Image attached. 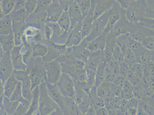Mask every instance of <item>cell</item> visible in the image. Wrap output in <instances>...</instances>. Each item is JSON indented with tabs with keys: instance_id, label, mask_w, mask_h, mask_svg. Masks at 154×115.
Wrapping results in <instances>:
<instances>
[{
	"instance_id": "obj_1",
	"label": "cell",
	"mask_w": 154,
	"mask_h": 115,
	"mask_svg": "<svg viewBox=\"0 0 154 115\" xmlns=\"http://www.w3.org/2000/svg\"><path fill=\"white\" fill-rule=\"evenodd\" d=\"M42 57L33 58L27 66V71L31 82V90L39 86L43 82H47V72Z\"/></svg>"
},
{
	"instance_id": "obj_2",
	"label": "cell",
	"mask_w": 154,
	"mask_h": 115,
	"mask_svg": "<svg viewBox=\"0 0 154 115\" xmlns=\"http://www.w3.org/2000/svg\"><path fill=\"white\" fill-rule=\"evenodd\" d=\"M47 82H43L39 86V111L40 115H49L59 108L57 103L49 96Z\"/></svg>"
},
{
	"instance_id": "obj_3",
	"label": "cell",
	"mask_w": 154,
	"mask_h": 115,
	"mask_svg": "<svg viewBox=\"0 0 154 115\" xmlns=\"http://www.w3.org/2000/svg\"><path fill=\"white\" fill-rule=\"evenodd\" d=\"M110 9L106 11L103 15L93 21L90 34L84 39L88 44L97 38L104 32L108 23Z\"/></svg>"
},
{
	"instance_id": "obj_4",
	"label": "cell",
	"mask_w": 154,
	"mask_h": 115,
	"mask_svg": "<svg viewBox=\"0 0 154 115\" xmlns=\"http://www.w3.org/2000/svg\"><path fill=\"white\" fill-rule=\"evenodd\" d=\"M146 5L145 1H131L128 8L125 11L126 18L132 23L139 22L144 18Z\"/></svg>"
},
{
	"instance_id": "obj_5",
	"label": "cell",
	"mask_w": 154,
	"mask_h": 115,
	"mask_svg": "<svg viewBox=\"0 0 154 115\" xmlns=\"http://www.w3.org/2000/svg\"><path fill=\"white\" fill-rule=\"evenodd\" d=\"M57 85L60 92L64 97L74 99L75 95V87L73 80L70 76L62 73Z\"/></svg>"
},
{
	"instance_id": "obj_6",
	"label": "cell",
	"mask_w": 154,
	"mask_h": 115,
	"mask_svg": "<svg viewBox=\"0 0 154 115\" xmlns=\"http://www.w3.org/2000/svg\"><path fill=\"white\" fill-rule=\"evenodd\" d=\"M1 81L4 83L12 75L14 69L11 59V53L4 52L1 48Z\"/></svg>"
},
{
	"instance_id": "obj_7",
	"label": "cell",
	"mask_w": 154,
	"mask_h": 115,
	"mask_svg": "<svg viewBox=\"0 0 154 115\" xmlns=\"http://www.w3.org/2000/svg\"><path fill=\"white\" fill-rule=\"evenodd\" d=\"M44 64L47 72L48 82L57 84L62 74L61 64L57 60L44 63Z\"/></svg>"
},
{
	"instance_id": "obj_8",
	"label": "cell",
	"mask_w": 154,
	"mask_h": 115,
	"mask_svg": "<svg viewBox=\"0 0 154 115\" xmlns=\"http://www.w3.org/2000/svg\"><path fill=\"white\" fill-rule=\"evenodd\" d=\"M45 45L47 46L48 51L46 55L42 58L44 63L50 62L57 59L66 51V45L56 44L52 41H47Z\"/></svg>"
},
{
	"instance_id": "obj_9",
	"label": "cell",
	"mask_w": 154,
	"mask_h": 115,
	"mask_svg": "<svg viewBox=\"0 0 154 115\" xmlns=\"http://www.w3.org/2000/svg\"><path fill=\"white\" fill-rule=\"evenodd\" d=\"M115 1L93 0L91 1V5L89 13L94 19L98 18L106 11L111 9Z\"/></svg>"
},
{
	"instance_id": "obj_10",
	"label": "cell",
	"mask_w": 154,
	"mask_h": 115,
	"mask_svg": "<svg viewBox=\"0 0 154 115\" xmlns=\"http://www.w3.org/2000/svg\"><path fill=\"white\" fill-rule=\"evenodd\" d=\"M47 14L45 12H33L28 16L25 20L26 27L32 26L40 31L44 30L46 25Z\"/></svg>"
},
{
	"instance_id": "obj_11",
	"label": "cell",
	"mask_w": 154,
	"mask_h": 115,
	"mask_svg": "<svg viewBox=\"0 0 154 115\" xmlns=\"http://www.w3.org/2000/svg\"><path fill=\"white\" fill-rule=\"evenodd\" d=\"M88 45L83 39L79 45L67 48V50L71 55L86 64L91 54L88 49Z\"/></svg>"
},
{
	"instance_id": "obj_12",
	"label": "cell",
	"mask_w": 154,
	"mask_h": 115,
	"mask_svg": "<svg viewBox=\"0 0 154 115\" xmlns=\"http://www.w3.org/2000/svg\"><path fill=\"white\" fill-rule=\"evenodd\" d=\"M46 23L52 30V41L56 44L66 45L68 40L69 32L63 30L57 22H47Z\"/></svg>"
},
{
	"instance_id": "obj_13",
	"label": "cell",
	"mask_w": 154,
	"mask_h": 115,
	"mask_svg": "<svg viewBox=\"0 0 154 115\" xmlns=\"http://www.w3.org/2000/svg\"><path fill=\"white\" fill-rule=\"evenodd\" d=\"M134 23L130 22L126 17L121 18L113 26L112 32L116 37L127 34H130L134 27Z\"/></svg>"
},
{
	"instance_id": "obj_14",
	"label": "cell",
	"mask_w": 154,
	"mask_h": 115,
	"mask_svg": "<svg viewBox=\"0 0 154 115\" xmlns=\"http://www.w3.org/2000/svg\"><path fill=\"white\" fill-rule=\"evenodd\" d=\"M64 11L59 1H52V2L48 7L46 10L47 14L46 23L58 22Z\"/></svg>"
},
{
	"instance_id": "obj_15",
	"label": "cell",
	"mask_w": 154,
	"mask_h": 115,
	"mask_svg": "<svg viewBox=\"0 0 154 115\" xmlns=\"http://www.w3.org/2000/svg\"><path fill=\"white\" fill-rule=\"evenodd\" d=\"M68 11L70 19V30L77 25L82 24L84 18L79 6L75 1L71 4Z\"/></svg>"
},
{
	"instance_id": "obj_16",
	"label": "cell",
	"mask_w": 154,
	"mask_h": 115,
	"mask_svg": "<svg viewBox=\"0 0 154 115\" xmlns=\"http://www.w3.org/2000/svg\"><path fill=\"white\" fill-rule=\"evenodd\" d=\"M111 31L107 29L98 37L92 41L88 45V49L91 53L101 52H104L106 47V37L108 33Z\"/></svg>"
},
{
	"instance_id": "obj_17",
	"label": "cell",
	"mask_w": 154,
	"mask_h": 115,
	"mask_svg": "<svg viewBox=\"0 0 154 115\" xmlns=\"http://www.w3.org/2000/svg\"><path fill=\"white\" fill-rule=\"evenodd\" d=\"M125 17V12L118 1H116L110 9V17L107 26L112 29L114 24L121 18Z\"/></svg>"
},
{
	"instance_id": "obj_18",
	"label": "cell",
	"mask_w": 154,
	"mask_h": 115,
	"mask_svg": "<svg viewBox=\"0 0 154 115\" xmlns=\"http://www.w3.org/2000/svg\"><path fill=\"white\" fill-rule=\"evenodd\" d=\"M21 48V45L15 46L10 53L14 70L26 71L27 68V66L23 62L22 54L20 51Z\"/></svg>"
},
{
	"instance_id": "obj_19",
	"label": "cell",
	"mask_w": 154,
	"mask_h": 115,
	"mask_svg": "<svg viewBox=\"0 0 154 115\" xmlns=\"http://www.w3.org/2000/svg\"><path fill=\"white\" fill-rule=\"evenodd\" d=\"M82 23L77 25L69 32V36L66 45L67 48L79 45L82 41Z\"/></svg>"
},
{
	"instance_id": "obj_20",
	"label": "cell",
	"mask_w": 154,
	"mask_h": 115,
	"mask_svg": "<svg viewBox=\"0 0 154 115\" xmlns=\"http://www.w3.org/2000/svg\"><path fill=\"white\" fill-rule=\"evenodd\" d=\"M12 21L15 46H20L22 44V36L24 34L26 29V22Z\"/></svg>"
},
{
	"instance_id": "obj_21",
	"label": "cell",
	"mask_w": 154,
	"mask_h": 115,
	"mask_svg": "<svg viewBox=\"0 0 154 115\" xmlns=\"http://www.w3.org/2000/svg\"><path fill=\"white\" fill-rule=\"evenodd\" d=\"M47 88L49 96L60 107L64 101V97L60 92L57 84H50L47 82Z\"/></svg>"
},
{
	"instance_id": "obj_22",
	"label": "cell",
	"mask_w": 154,
	"mask_h": 115,
	"mask_svg": "<svg viewBox=\"0 0 154 115\" xmlns=\"http://www.w3.org/2000/svg\"><path fill=\"white\" fill-rule=\"evenodd\" d=\"M116 37L112 31L108 33L106 37V47L104 51L105 58L107 62L113 58V50L115 45Z\"/></svg>"
},
{
	"instance_id": "obj_23",
	"label": "cell",
	"mask_w": 154,
	"mask_h": 115,
	"mask_svg": "<svg viewBox=\"0 0 154 115\" xmlns=\"http://www.w3.org/2000/svg\"><path fill=\"white\" fill-rule=\"evenodd\" d=\"M17 101H12L10 98L5 96H1V108L8 114H13L20 104Z\"/></svg>"
},
{
	"instance_id": "obj_24",
	"label": "cell",
	"mask_w": 154,
	"mask_h": 115,
	"mask_svg": "<svg viewBox=\"0 0 154 115\" xmlns=\"http://www.w3.org/2000/svg\"><path fill=\"white\" fill-rule=\"evenodd\" d=\"M107 63V60L105 58L104 55L101 60L99 66L96 71L95 85L97 88L105 81L106 68Z\"/></svg>"
},
{
	"instance_id": "obj_25",
	"label": "cell",
	"mask_w": 154,
	"mask_h": 115,
	"mask_svg": "<svg viewBox=\"0 0 154 115\" xmlns=\"http://www.w3.org/2000/svg\"><path fill=\"white\" fill-rule=\"evenodd\" d=\"M0 43L1 48L4 52L11 53L15 46L13 33L7 36L1 35Z\"/></svg>"
},
{
	"instance_id": "obj_26",
	"label": "cell",
	"mask_w": 154,
	"mask_h": 115,
	"mask_svg": "<svg viewBox=\"0 0 154 115\" xmlns=\"http://www.w3.org/2000/svg\"><path fill=\"white\" fill-rule=\"evenodd\" d=\"M32 99L27 111L24 115H33L39 111V88L37 87L32 92Z\"/></svg>"
},
{
	"instance_id": "obj_27",
	"label": "cell",
	"mask_w": 154,
	"mask_h": 115,
	"mask_svg": "<svg viewBox=\"0 0 154 115\" xmlns=\"http://www.w3.org/2000/svg\"><path fill=\"white\" fill-rule=\"evenodd\" d=\"M103 56L104 53L101 52L91 53L85 65V69L96 71Z\"/></svg>"
},
{
	"instance_id": "obj_28",
	"label": "cell",
	"mask_w": 154,
	"mask_h": 115,
	"mask_svg": "<svg viewBox=\"0 0 154 115\" xmlns=\"http://www.w3.org/2000/svg\"><path fill=\"white\" fill-rule=\"evenodd\" d=\"M12 101H17L28 108L29 107L31 103L25 99L22 93V82L18 81L16 88L10 98Z\"/></svg>"
},
{
	"instance_id": "obj_29",
	"label": "cell",
	"mask_w": 154,
	"mask_h": 115,
	"mask_svg": "<svg viewBox=\"0 0 154 115\" xmlns=\"http://www.w3.org/2000/svg\"><path fill=\"white\" fill-rule=\"evenodd\" d=\"M18 81L14 75V73L4 83V96L10 98L14 91Z\"/></svg>"
},
{
	"instance_id": "obj_30",
	"label": "cell",
	"mask_w": 154,
	"mask_h": 115,
	"mask_svg": "<svg viewBox=\"0 0 154 115\" xmlns=\"http://www.w3.org/2000/svg\"><path fill=\"white\" fill-rule=\"evenodd\" d=\"M1 35H7L13 33L12 21L10 14L1 19Z\"/></svg>"
},
{
	"instance_id": "obj_31",
	"label": "cell",
	"mask_w": 154,
	"mask_h": 115,
	"mask_svg": "<svg viewBox=\"0 0 154 115\" xmlns=\"http://www.w3.org/2000/svg\"><path fill=\"white\" fill-rule=\"evenodd\" d=\"M16 1L14 0H2L1 1V19L10 14L13 11Z\"/></svg>"
},
{
	"instance_id": "obj_32",
	"label": "cell",
	"mask_w": 154,
	"mask_h": 115,
	"mask_svg": "<svg viewBox=\"0 0 154 115\" xmlns=\"http://www.w3.org/2000/svg\"><path fill=\"white\" fill-rule=\"evenodd\" d=\"M98 95L103 99L114 96L113 95L112 84L104 81L101 85L97 88Z\"/></svg>"
},
{
	"instance_id": "obj_33",
	"label": "cell",
	"mask_w": 154,
	"mask_h": 115,
	"mask_svg": "<svg viewBox=\"0 0 154 115\" xmlns=\"http://www.w3.org/2000/svg\"><path fill=\"white\" fill-rule=\"evenodd\" d=\"M94 20L93 17L89 13L84 19L82 22V40L89 36L92 30V24Z\"/></svg>"
},
{
	"instance_id": "obj_34",
	"label": "cell",
	"mask_w": 154,
	"mask_h": 115,
	"mask_svg": "<svg viewBox=\"0 0 154 115\" xmlns=\"http://www.w3.org/2000/svg\"><path fill=\"white\" fill-rule=\"evenodd\" d=\"M89 96L96 108L105 107L104 99L101 98L98 95L97 87L95 85L91 88Z\"/></svg>"
},
{
	"instance_id": "obj_35",
	"label": "cell",
	"mask_w": 154,
	"mask_h": 115,
	"mask_svg": "<svg viewBox=\"0 0 154 115\" xmlns=\"http://www.w3.org/2000/svg\"><path fill=\"white\" fill-rule=\"evenodd\" d=\"M31 82L28 76L22 82V93L23 98L30 103L31 102L32 94Z\"/></svg>"
},
{
	"instance_id": "obj_36",
	"label": "cell",
	"mask_w": 154,
	"mask_h": 115,
	"mask_svg": "<svg viewBox=\"0 0 154 115\" xmlns=\"http://www.w3.org/2000/svg\"><path fill=\"white\" fill-rule=\"evenodd\" d=\"M134 88V85L126 79L122 86V92L120 98H124L127 100L134 98L133 94Z\"/></svg>"
},
{
	"instance_id": "obj_37",
	"label": "cell",
	"mask_w": 154,
	"mask_h": 115,
	"mask_svg": "<svg viewBox=\"0 0 154 115\" xmlns=\"http://www.w3.org/2000/svg\"><path fill=\"white\" fill-rule=\"evenodd\" d=\"M57 23L63 30L69 32L70 29L71 21L68 11H64Z\"/></svg>"
},
{
	"instance_id": "obj_38",
	"label": "cell",
	"mask_w": 154,
	"mask_h": 115,
	"mask_svg": "<svg viewBox=\"0 0 154 115\" xmlns=\"http://www.w3.org/2000/svg\"><path fill=\"white\" fill-rule=\"evenodd\" d=\"M12 21L17 22L25 21L29 16L25 8L19 10L12 11L10 14Z\"/></svg>"
},
{
	"instance_id": "obj_39",
	"label": "cell",
	"mask_w": 154,
	"mask_h": 115,
	"mask_svg": "<svg viewBox=\"0 0 154 115\" xmlns=\"http://www.w3.org/2000/svg\"><path fill=\"white\" fill-rule=\"evenodd\" d=\"M48 47L46 45L43 44H38L33 47V57H43L46 55L48 52Z\"/></svg>"
},
{
	"instance_id": "obj_40",
	"label": "cell",
	"mask_w": 154,
	"mask_h": 115,
	"mask_svg": "<svg viewBox=\"0 0 154 115\" xmlns=\"http://www.w3.org/2000/svg\"><path fill=\"white\" fill-rule=\"evenodd\" d=\"M82 11L84 19L89 14L91 5V1L90 0H78L75 1Z\"/></svg>"
},
{
	"instance_id": "obj_41",
	"label": "cell",
	"mask_w": 154,
	"mask_h": 115,
	"mask_svg": "<svg viewBox=\"0 0 154 115\" xmlns=\"http://www.w3.org/2000/svg\"><path fill=\"white\" fill-rule=\"evenodd\" d=\"M113 57L118 61L119 64H121L125 61L124 54L121 48L116 43L113 50Z\"/></svg>"
},
{
	"instance_id": "obj_42",
	"label": "cell",
	"mask_w": 154,
	"mask_h": 115,
	"mask_svg": "<svg viewBox=\"0 0 154 115\" xmlns=\"http://www.w3.org/2000/svg\"><path fill=\"white\" fill-rule=\"evenodd\" d=\"M86 74V82L90 88L95 85L96 71L85 69Z\"/></svg>"
},
{
	"instance_id": "obj_43",
	"label": "cell",
	"mask_w": 154,
	"mask_h": 115,
	"mask_svg": "<svg viewBox=\"0 0 154 115\" xmlns=\"http://www.w3.org/2000/svg\"><path fill=\"white\" fill-rule=\"evenodd\" d=\"M146 2L145 8L144 18L154 19V5L152 2Z\"/></svg>"
},
{
	"instance_id": "obj_44",
	"label": "cell",
	"mask_w": 154,
	"mask_h": 115,
	"mask_svg": "<svg viewBox=\"0 0 154 115\" xmlns=\"http://www.w3.org/2000/svg\"><path fill=\"white\" fill-rule=\"evenodd\" d=\"M52 2L51 0L38 1L37 6L34 12H45L46 11L48 7Z\"/></svg>"
},
{
	"instance_id": "obj_45",
	"label": "cell",
	"mask_w": 154,
	"mask_h": 115,
	"mask_svg": "<svg viewBox=\"0 0 154 115\" xmlns=\"http://www.w3.org/2000/svg\"><path fill=\"white\" fill-rule=\"evenodd\" d=\"M38 1H26L25 4V9L28 15L33 13L35 10L37 6Z\"/></svg>"
},
{
	"instance_id": "obj_46",
	"label": "cell",
	"mask_w": 154,
	"mask_h": 115,
	"mask_svg": "<svg viewBox=\"0 0 154 115\" xmlns=\"http://www.w3.org/2000/svg\"><path fill=\"white\" fill-rule=\"evenodd\" d=\"M33 47L30 46L29 50L22 54L23 62L26 66L29 65V63L33 58Z\"/></svg>"
},
{
	"instance_id": "obj_47",
	"label": "cell",
	"mask_w": 154,
	"mask_h": 115,
	"mask_svg": "<svg viewBox=\"0 0 154 115\" xmlns=\"http://www.w3.org/2000/svg\"><path fill=\"white\" fill-rule=\"evenodd\" d=\"M144 89L142 85H134L133 94L134 98L141 100Z\"/></svg>"
},
{
	"instance_id": "obj_48",
	"label": "cell",
	"mask_w": 154,
	"mask_h": 115,
	"mask_svg": "<svg viewBox=\"0 0 154 115\" xmlns=\"http://www.w3.org/2000/svg\"><path fill=\"white\" fill-rule=\"evenodd\" d=\"M14 74L17 80L18 81H21V82H22L23 80L24 79L28 76H29L28 73L26 71L14 70Z\"/></svg>"
},
{
	"instance_id": "obj_49",
	"label": "cell",
	"mask_w": 154,
	"mask_h": 115,
	"mask_svg": "<svg viewBox=\"0 0 154 115\" xmlns=\"http://www.w3.org/2000/svg\"><path fill=\"white\" fill-rule=\"evenodd\" d=\"M139 23L146 27L154 30V19L144 18Z\"/></svg>"
},
{
	"instance_id": "obj_50",
	"label": "cell",
	"mask_w": 154,
	"mask_h": 115,
	"mask_svg": "<svg viewBox=\"0 0 154 115\" xmlns=\"http://www.w3.org/2000/svg\"><path fill=\"white\" fill-rule=\"evenodd\" d=\"M141 100L135 98H131L128 100L127 102V109L129 108H138L139 106L140 101Z\"/></svg>"
},
{
	"instance_id": "obj_51",
	"label": "cell",
	"mask_w": 154,
	"mask_h": 115,
	"mask_svg": "<svg viewBox=\"0 0 154 115\" xmlns=\"http://www.w3.org/2000/svg\"><path fill=\"white\" fill-rule=\"evenodd\" d=\"M28 108H29L26 107L24 105L20 103L13 114L14 115H24L27 111Z\"/></svg>"
},
{
	"instance_id": "obj_52",
	"label": "cell",
	"mask_w": 154,
	"mask_h": 115,
	"mask_svg": "<svg viewBox=\"0 0 154 115\" xmlns=\"http://www.w3.org/2000/svg\"><path fill=\"white\" fill-rule=\"evenodd\" d=\"M45 36L47 41H51L53 32L51 28L46 23L44 32Z\"/></svg>"
},
{
	"instance_id": "obj_53",
	"label": "cell",
	"mask_w": 154,
	"mask_h": 115,
	"mask_svg": "<svg viewBox=\"0 0 154 115\" xmlns=\"http://www.w3.org/2000/svg\"><path fill=\"white\" fill-rule=\"evenodd\" d=\"M75 1H59V2L64 11H68V8Z\"/></svg>"
},
{
	"instance_id": "obj_54",
	"label": "cell",
	"mask_w": 154,
	"mask_h": 115,
	"mask_svg": "<svg viewBox=\"0 0 154 115\" xmlns=\"http://www.w3.org/2000/svg\"><path fill=\"white\" fill-rule=\"evenodd\" d=\"M26 1H16L15 6L13 11H15L19 10L24 9L25 8V4Z\"/></svg>"
},
{
	"instance_id": "obj_55",
	"label": "cell",
	"mask_w": 154,
	"mask_h": 115,
	"mask_svg": "<svg viewBox=\"0 0 154 115\" xmlns=\"http://www.w3.org/2000/svg\"><path fill=\"white\" fill-rule=\"evenodd\" d=\"M96 115H109L108 111L106 108H96Z\"/></svg>"
},
{
	"instance_id": "obj_56",
	"label": "cell",
	"mask_w": 154,
	"mask_h": 115,
	"mask_svg": "<svg viewBox=\"0 0 154 115\" xmlns=\"http://www.w3.org/2000/svg\"><path fill=\"white\" fill-rule=\"evenodd\" d=\"M86 115H96V107L93 102L91 104L90 107L86 113Z\"/></svg>"
},
{
	"instance_id": "obj_57",
	"label": "cell",
	"mask_w": 154,
	"mask_h": 115,
	"mask_svg": "<svg viewBox=\"0 0 154 115\" xmlns=\"http://www.w3.org/2000/svg\"><path fill=\"white\" fill-rule=\"evenodd\" d=\"M109 115H125V113L122 110H108Z\"/></svg>"
},
{
	"instance_id": "obj_58",
	"label": "cell",
	"mask_w": 154,
	"mask_h": 115,
	"mask_svg": "<svg viewBox=\"0 0 154 115\" xmlns=\"http://www.w3.org/2000/svg\"><path fill=\"white\" fill-rule=\"evenodd\" d=\"M138 108L132 107L127 109L125 115H137Z\"/></svg>"
},
{
	"instance_id": "obj_59",
	"label": "cell",
	"mask_w": 154,
	"mask_h": 115,
	"mask_svg": "<svg viewBox=\"0 0 154 115\" xmlns=\"http://www.w3.org/2000/svg\"><path fill=\"white\" fill-rule=\"evenodd\" d=\"M48 115H63V112L61 110V109L59 108L57 109V110H56L54 111L51 113V114Z\"/></svg>"
},
{
	"instance_id": "obj_60",
	"label": "cell",
	"mask_w": 154,
	"mask_h": 115,
	"mask_svg": "<svg viewBox=\"0 0 154 115\" xmlns=\"http://www.w3.org/2000/svg\"><path fill=\"white\" fill-rule=\"evenodd\" d=\"M137 115H148V113H146L143 110L138 106V112H137Z\"/></svg>"
},
{
	"instance_id": "obj_61",
	"label": "cell",
	"mask_w": 154,
	"mask_h": 115,
	"mask_svg": "<svg viewBox=\"0 0 154 115\" xmlns=\"http://www.w3.org/2000/svg\"><path fill=\"white\" fill-rule=\"evenodd\" d=\"M33 115H40V112H39V111H38L37 113H35V114Z\"/></svg>"
}]
</instances>
